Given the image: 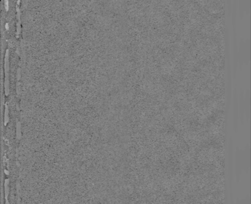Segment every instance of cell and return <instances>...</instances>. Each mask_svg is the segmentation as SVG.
I'll return each instance as SVG.
<instances>
[{
	"mask_svg": "<svg viewBox=\"0 0 251 204\" xmlns=\"http://www.w3.org/2000/svg\"><path fill=\"white\" fill-rule=\"evenodd\" d=\"M8 180L7 179L5 180L4 187H5V197L6 199H7L8 196Z\"/></svg>",
	"mask_w": 251,
	"mask_h": 204,
	"instance_id": "3",
	"label": "cell"
},
{
	"mask_svg": "<svg viewBox=\"0 0 251 204\" xmlns=\"http://www.w3.org/2000/svg\"><path fill=\"white\" fill-rule=\"evenodd\" d=\"M9 121L8 118V108L7 105H6L5 108V113H4V125H6Z\"/></svg>",
	"mask_w": 251,
	"mask_h": 204,
	"instance_id": "1",
	"label": "cell"
},
{
	"mask_svg": "<svg viewBox=\"0 0 251 204\" xmlns=\"http://www.w3.org/2000/svg\"><path fill=\"white\" fill-rule=\"evenodd\" d=\"M6 204H8V199H6Z\"/></svg>",
	"mask_w": 251,
	"mask_h": 204,
	"instance_id": "4",
	"label": "cell"
},
{
	"mask_svg": "<svg viewBox=\"0 0 251 204\" xmlns=\"http://www.w3.org/2000/svg\"><path fill=\"white\" fill-rule=\"evenodd\" d=\"M16 136L18 139L20 140L21 137V131H20V123L19 122H17L16 124Z\"/></svg>",
	"mask_w": 251,
	"mask_h": 204,
	"instance_id": "2",
	"label": "cell"
}]
</instances>
